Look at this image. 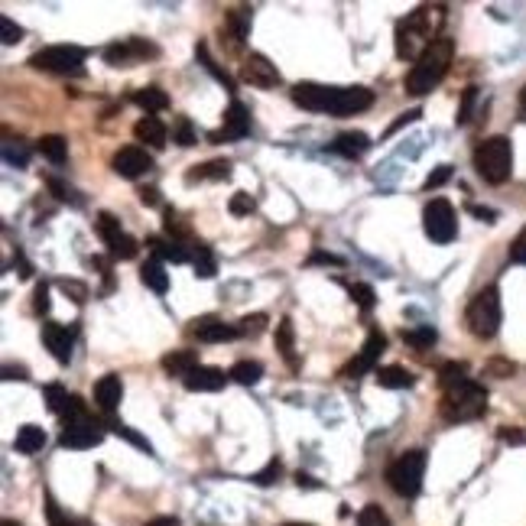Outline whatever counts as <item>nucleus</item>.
Listing matches in <instances>:
<instances>
[{
	"mask_svg": "<svg viewBox=\"0 0 526 526\" xmlns=\"http://www.w3.org/2000/svg\"><path fill=\"white\" fill-rule=\"evenodd\" d=\"M95 228H98V234H101V241L108 244V251L124 238V228H121V218H114L111 212H101L98 218H95Z\"/></svg>",
	"mask_w": 526,
	"mask_h": 526,
	"instance_id": "nucleus-28",
	"label": "nucleus"
},
{
	"mask_svg": "<svg viewBox=\"0 0 526 526\" xmlns=\"http://www.w3.org/2000/svg\"><path fill=\"white\" fill-rule=\"evenodd\" d=\"M0 30H4V43L7 46L20 43V39H23V30H20V26H13V20H7V17H0Z\"/></svg>",
	"mask_w": 526,
	"mask_h": 526,
	"instance_id": "nucleus-48",
	"label": "nucleus"
},
{
	"mask_svg": "<svg viewBox=\"0 0 526 526\" xmlns=\"http://www.w3.org/2000/svg\"><path fill=\"white\" fill-rule=\"evenodd\" d=\"M114 173L117 176H124V179H140V176H147L150 169H153V160H150V153L143 150V147H121L114 153Z\"/></svg>",
	"mask_w": 526,
	"mask_h": 526,
	"instance_id": "nucleus-14",
	"label": "nucleus"
},
{
	"mask_svg": "<svg viewBox=\"0 0 526 526\" xmlns=\"http://www.w3.org/2000/svg\"><path fill=\"white\" fill-rule=\"evenodd\" d=\"M192 335L199 341H231L238 338V325H225L221 319H212V315H205V319H199L192 325Z\"/></svg>",
	"mask_w": 526,
	"mask_h": 526,
	"instance_id": "nucleus-19",
	"label": "nucleus"
},
{
	"mask_svg": "<svg viewBox=\"0 0 526 526\" xmlns=\"http://www.w3.org/2000/svg\"><path fill=\"white\" fill-rule=\"evenodd\" d=\"M358 526H390V517L380 510V504H367L358 514Z\"/></svg>",
	"mask_w": 526,
	"mask_h": 526,
	"instance_id": "nucleus-38",
	"label": "nucleus"
},
{
	"mask_svg": "<svg viewBox=\"0 0 526 526\" xmlns=\"http://www.w3.org/2000/svg\"><path fill=\"white\" fill-rule=\"evenodd\" d=\"M225 26H228V36L234 39V46H241L244 36H247V26H251V10H247V7H234L228 13Z\"/></svg>",
	"mask_w": 526,
	"mask_h": 526,
	"instance_id": "nucleus-29",
	"label": "nucleus"
},
{
	"mask_svg": "<svg viewBox=\"0 0 526 526\" xmlns=\"http://www.w3.org/2000/svg\"><path fill=\"white\" fill-rule=\"evenodd\" d=\"M520 114H523V121H526V85L520 91Z\"/></svg>",
	"mask_w": 526,
	"mask_h": 526,
	"instance_id": "nucleus-60",
	"label": "nucleus"
},
{
	"mask_svg": "<svg viewBox=\"0 0 526 526\" xmlns=\"http://www.w3.org/2000/svg\"><path fill=\"white\" fill-rule=\"evenodd\" d=\"M484 371L494 374V377H514V374H517V367H514V361L494 358V361H488V367H484Z\"/></svg>",
	"mask_w": 526,
	"mask_h": 526,
	"instance_id": "nucleus-46",
	"label": "nucleus"
},
{
	"mask_svg": "<svg viewBox=\"0 0 526 526\" xmlns=\"http://www.w3.org/2000/svg\"><path fill=\"white\" fill-rule=\"evenodd\" d=\"M234 384H244V387H254L257 380L263 377V364L260 361H238L231 367V374H228Z\"/></svg>",
	"mask_w": 526,
	"mask_h": 526,
	"instance_id": "nucleus-30",
	"label": "nucleus"
},
{
	"mask_svg": "<svg viewBox=\"0 0 526 526\" xmlns=\"http://www.w3.org/2000/svg\"><path fill=\"white\" fill-rule=\"evenodd\" d=\"M192 367H199V358H195V351H173L163 358V371L166 374H176V377H186Z\"/></svg>",
	"mask_w": 526,
	"mask_h": 526,
	"instance_id": "nucleus-27",
	"label": "nucleus"
},
{
	"mask_svg": "<svg viewBox=\"0 0 526 526\" xmlns=\"http://www.w3.org/2000/svg\"><path fill=\"white\" fill-rule=\"evenodd\" d=\"M312 263H341V257H335V254H312Z\"/></svg>",
	"mask_w": 526,
	"mask_h": 526,
	"instance_id": "nucleus-55",
	"label": "nucleus"
},
{
	"mask_svg": "<svg viewBox=\"0 0 526 526\" xmlns=\"http://www.w3.org/2000/svg\"><path fill=\"white\" fill-rule=\"evenodd\" d=\"M254 212V199L247 192H234L231 195V215H251Z\"/></svg>",
	"mask_w": 526,
	"mask_h": 526,
	"instance_id": "nucleus-44",
	"label": "nucleus"
},
{
	"mask_svg": "<svg viewBox=\"0 0 526 526\" xmlns=\"http://www.w3.org/2000/svg\"><path fill=\"white\" fill-rule=\"evenodd\" d=\"M43 341H46V348L49 354L56 361H69L72 358V345H75V332L69 325H59V322H46L43 325Z\"/></svg>",
	"mask_w": 526,
	"mask_h": 526,
	"instance_id": "nucleus-16",
	"label": "nucleus"
},
{
	"mask_svg": "<svg viewBox=\"0 0 526 526\" xmlns=\"http://www.w3.org/2000/svg\"><path fill=\"white\" fill-rule=\"evenodd\" d=\"M26 160H30V150H26V143L4 140V163L7 166H26Z\"/></svg>",
	"mask_w": 526,
	"mask_h": 526,
	"instance_id": "nucleus-36",
	"label": "nucleus"
},
{
	"mask_svg": "<svg viewBox=\"0 0 526 526\" xmlns=\"http://www.w3.org/2000/svg\"><path fill=\"white\" fill-rule=\"evenodd\" d=\"M471 212H475L481 221H494V212H491V208H471Z\"/></svg>",
	"mask_w": 526,
	"mask_h": 526,
	"instance_id": "nucleus-58",
	"label": "nucleus"
},
{
	"mask_svg": "<svg viewBox=\"0 0 526 526\" xmlns=\"http://www.w3.org/2000/svg\"><path fill=\"white\" fill-rule=\"evenodd\" d=\"M423 228L429 234L432 244H452L458 234V221H455V208L449 199H432L423 208Z\"/></svg>",
	"mask_w": 526,
	"mask_h": 526,
	"instance_id": "nucleus-8",
	"label": "nucleus"
},
{
	"mask_svg": "<svg viewBox=\"0 0 526 526\" xmlns=\"http://www.w3.org/2000/svg\"><path fill=\"white\" fill-rule=\"evenodd\" d=\"M225 380H228L225 371L199 364V367H192L186 377H182V384H186V390H192V393H215V390L225 387Z\"/></svg>",
	"mask_w": 526,
	"mask_h": 526,
	"instance_id": "nucleus-17",
	"label": "nucleus"
},
{
	"mask_svg": "<svg viewBox=\"0 0 526 526\" xmlns=\"http://www.w3.org/2000/svg\"><path fill=\"white\" fill-rule=\"evenodd\" d=\"M510 260L514 263H526V228L514 238V244H510Z\"/></svg>",
	"mask_w": 526,
	"mask_h": 526,
	"instance_id": "nucleus-49",
	"label": "nucleus"
},
{
	"mask_svg": "<svg viewBox=\"0 0 526 526\" xmlns=\"http://www.w3.org/2000/svg\"><path fill=\"white\" fill-rule=\"evenodd\" d=\"M475 169L481 173L484 182L491 186H504L514 173V147H510L507 137H488L484 143H478L475 150Z\"/></svg>",
	"mask_w": 526,
	"mask_h": 526,
	"instance_id": "nucleus-4",
	"label": "nucleus"
},
{
	"mask_svg": "<svg viewBox=\"0 0 526 526\" xmlns=\"http://www.w3.org/2000/svg\"><path fill=\"white\" fill-rule=\"evenodd\" d=\"M39 153H43L52 166H62L65 160H69V140L59 137V134H49V137L39 140Z\"/></svg>",
	"mask_w": 526,
	"mask_h": 526,
	"instance_id": "nucleus-24",
	"label": "nucleus"
},
{
	"mask_svg": "<svg viewBox=\"0 0 526 526\" xmlns=\"http://www.w3.org/2000/svg\"><path fill=\"white\" fill-rule=\"evenodd\" d=\"M134 104L147 111V114H160V111L169 108V98H166L163 88H140L134 95Z\"/></svg>",
	"mask_w": 526,
	"mask_h": 526,
	"instance_id": "nucleus-26",
	"label": "nucleus"
},
{
	"mask_svg": "<svg viewBox=\"0 0 526 526\" xmlns=\"http://www.w3.org/2000/svg\"><path fill=\"white\" fill-rule=\"evenodd\" d=\"M134 134H137V140H143L153 150L166 147V127H163V121L156 114H143L140 121L134 124Z\"/></svg>",
	"mask_w": 526,
	"mask_h": 526,
	"instance_id": "nucleus-20",
	"label": "nucleus"
},
{
	"mask_svg": "<svg viewBox=\"0 0 526 526\" xmlns=\"http://www.w3.org/2000/svg\"><path fill=\"white\" fill-rule=\"evenodd\" d=\"M108 426H111V429L117 432V436H124L127 442H134V445H140V449H143V452H147V455H150V442H147V439H140V436H137V432H130V429H127L124 423H114V419H111V423H108Z\"/></svg>",
	"mask_w": 526,
	"mask_h": 526,
	"instance_id": "nucleus-47",
	"label": "nucleus"
},
{
	"mask_svg": "<svg viewBox=\"0 0 526 526\" xmlns=\"http://www.w3.org/2000/svg\"><path fill=\"white\" fill-rule=\"evenodd\" d=\"M452 56H455V43L449 36H439L436 43L413 62L410 75H406V91H410V95H429V91L449 75Z\"/></svg>",
	"mask_w": 526,
	"mask_h": 526,
	"instance_id": "nucleus-2",
	"label": "nucleus"
},
{
	"mask_svg": "<svg viewBox=\"0 0 526 526\" xmlns=\"http://www.w3.org/2000/svg\"><path fill=\"white\" fill-rule=\"evenodd\" d=\"M140 280H143V286H150L153 293H160V296L169 289V273L163 270L160 260H147V263H143V267H140Z\"/></svg>",
	"mask_w": 526,
	"mask_h": 526,
	"instance_id": "nucleus-23",
	"label": "nucleus"
},
{
	"mask_svg": "<svg viewBox=\"0 0 526 526\" xmlns=\"http://www.w3.org/2000/svg\"><path fill=\"white\" fill-rule=\"evenodd\" d=\"M147 526H179V520H176V517H156V520H150Z\"/></svg>",
	"mask_w": 526,
	"mask_h": 526,
	"instance_id": "nucleus-56",
	"label": "nucleus"
},
{
	"mask_svg": "<svg viewBox=\"0 0 526 526\" xmlns=\"http://www.w3.org/2000/svg\"><path fill=\"white\" fill-rule=\"evenodd\" d=\"M247 130H251V114L241 101H231V108L225 111V127L215 130V134H208L212 143H234V140H244Z\"/></svg>",
	"mask_w": 526,
	"mask_h": 526,
	"instance_id": "nucleus-15",
	"label": "nucleus"
},
{
	"mask_svg": "<svg viewBox=\"0 0 526 526\" xmlns=\"http://www.w3.org/2000/svg\"><path fill=\"white\" fill-rule=\"evenodd\" d=\"M488 410V390L481 384H475L471 377L455 380V384L442 387V403L439 413L449 423H468V419H478Z\"/></svg>",
	"mask_w": 526,
	"mask_h": 526,
	"instance_id": "nucleus-3",
	"label": "nucleus"
},
{
	"mask_svg": "<svg viewBox=\"0 0 526 526\" xmlns=\"http://www.w3.org/2000/svg\"><path fill=\"white\" fill-rule=\"evenodd\" d=\"M462 377H468V367L465 364H445L442 371H439V384L449 387V384H455V380H462Z\"/></svg>",
	"mask_w": 526,
	"mask_h": 526,
	"instance_id": "nucleus-43",
	"label": "nucleus"
},
{
	"mask_svg": "<svg viewBox=\"0 0 526 526\" xmlns=\"http://www.w3.org/2000/svg\"><path fill=\"white\" fill-rule=\"evenodd\" d=\"M263 328H267V315L257 312V315H244L241 325H238V332H241V335H260Z\"/></svg>",
	"mask_w": 526,
	"mask_h": 526,
	"instance_id": "nucleus-41",
	"label": "nucleus"
},
{
	"mask_svg": "<svg viewBox=\"0 0 526 526\" xmlns=\"http://www.w3.org/2000/svg\"><path fill=\"white\" fill-rule=\"evenodd\" d=\"M367 147H371V140H367V134H341L335 140V150L341 156H348V160H354V156L367 153Z\"/></svg>",
	"mask_w": 526,
	"mask_h": 526,
	"instance_id": "nucleus-31",
	"label": "nucleus"
},
{
	"mask_svg": "<svg viewBox=\"0 0 526 526\" xmlns=\"http://www.w3.org/2000/svg\"><path fill=\"white\" fill-rule=\"evenodd\" d=\"M445 20V7H416L410 17L397 23V56L419 59L439 39V26Z\"/></svg>",
	"mask_w": 526,
	"mask_h": 526,
	"instance_id": "nucleus-1",
	"label": "nucleus"
},
{
	"mask_svg": "<svg viewBox=\"0 0 526 526\" xmlns=\"http://www.w3.org/2000/svg\"><path fill=\"white\" fill-rule=\"evenodd\" d=\"M59 286L65 289V293H72V299H75V302H85V296H88V286H85V283H75V280H59Z\"/></svg>",
	"mask_w": 526,
	"mask_h": 526,
	"instance_id": "nucleus-50",
	"label": "nucleus"
},
{
	"mask_svg": "<svg viewBox=\"0 0 526 526\" xmlns=\"http://www.w3.org/2000/svg\"><path fill=\"white\" fill-rule=\"evenodd\" d=\"M283 526H312V523H283Z\"/></svg>",
	"mask_w": 526,
	"mask_h": 526,
	"instance_id": "nucleus-61",
	"label": "nucleus"
},
{
	"mask_svg": "<svg viewBox=\"0 0 526 526\" xmlns=\"http://www.w3.org/2000/svg\"><path fill=\"white\" fill-rule=\"evenodd\" d=\"M449 176H452V166H439L436 173H432V176L426 179V189H429V192H432V189H439Z\"/></svg>",
	"mask_w": 526,
	"mask_h": 526,
	"instance_id": "nucleus-51",
	"label": "nucleus"
},
{
	"mask_svg": "<svg viewBox=\"0 0 526 526\" xmlns=\"http://www.w3.org/2000/svg\"><path fill=\"white\" fill-rule=\"evenodd\" d=\"M104 439V429L101 423H95L91 416H82V419H72V423H65L62 426V449H75V452H82V449H95V445Z\"/></svg>",
	"mask_w": 526,
	"mask_h": 526,
	"instance_id": "nucleus-11",
	"label": "nucleus"
},
{
	"mask_svg": "<svg viewBox=\"0 0 526 526\" xmlns=\"http://www.w3.org/2000/svg\"><path fill=\"white\" fill-rule=\"evenodd\" d=\"M241 78L251 88H276V85H280V69H276L267 56L251 52V56H247L244 65H241Z\"/></svg>",
	"mask_w": 526,
	"mask_h": 526,
	"instance_id": "nucleus-13",
	"label": "nucleus"
},
{
	"mask_svg": "<svg viewBox=\"0 0 526 526\" xmlns=\"http://www.w3.org/2000/svg\"><path fill=\"white\" fill-rule=\"evenodd\" d=\"M121 400H124L121 377H117V374H104L98 384H95V406H98L104 416H111L117 406H121Z\"/></svg>",
	"mask_w": 526,
	"mask_h": 526,
	"instance_id": "nucleus-18",
	"label": "nucleus"
},
{
	"mask_svg": "<svg viewBox=\"0 0 526 526\" xmlns=\"http://www.w3.org/2000/svg\"><path fill=\"white\" fill-rule=\"evenodd\" d=\"M33 309H36L39 315H43V312L49 309V286H46V283H39V286H36V299H33Z\"/></svg>",
	"mask_w": 526,
	"mask_h": 526,
	"instance_id": "nucleus-52",
	"label": "nucleus"
},
{
	"mask_svg": "<svg viewBox=\"0 0 526 526\" xmlns=\"http://www.w3.org/2000/svg\"><path fill=\"white\" fill-rule=\"evenodd\" d=\"M228 176H231V163L212 160V163H205V166H199V169H192L189 182H195V179H228Z\"/></svg>",
	"mask_w": 526,
	"mask_h": 526,
	"instance_id": "nucleus-35",
	"label": "nucleus"
},
{
	"mask_svg": "<svg viewBox=\"0 0 526 526\" xmlns=\"http://www.w3.org/2000/svg\"><path fill=\"white\" fill-rule=\"evenodd\" d=\"M374 104V91L371 88H325V104H322V114H332V117H351V114H361Z\"/></svg>",
	"mask_w": 526,
	"mask_h": 526,
	"instance_id": "nucleus-7",
	"label": "nucleus"
},
{
	"mask_svg": "<svg viewBox=\"0 0 526 526\" xmlns=\"http://www.w3.org/2000/svg\"><path fill=\"white\" fill-rule=\"evenodd\" d=\"M195 52H199V59H202V65H205V69H208V72H212V75L218 78V82H225V88H231V75L218 69V65H215V59H212V56H208V46H199V49H195Z\"/></svg>",
	"mask_w": 526,
	"mask_h": 526,
	"instance_id": "nucleus-42",
	"label": "nucleus"
},
{
	"mask_svg": "<svg viewBox=\"0 0 526 526\" xmlns=\"http://www.w3.org/2000/svg\"><path fill=\"white\" fill-rule=\"evenodd\" d=\"M43 445H46V432L39 429V426H23L17 432V439H13V449H17L20 455H36V452H43Z\"/></svg>",
	"mask_w": 526,
	"mask_h": 526,
	"instance_id": "nucleus-21",
	"label": "nucleus"
},
{
	"mask_svg": "<svg viewBox=\"0 0 526 526\" xmlns=\"http://www.w3.org/2000/svg\"><path fill=\"white\" fill-rule=\"evenodd\" d=\"M46 517H49V526H85V520L69 517L56 501H52V497H46Z\"/></svg>",
	"mask_w": 526,
	"mask_h": 526,
	"instance_id": "nucleus-37",
	"label": "nucleus"
},
{
	"mask_svg": "<svg viewBox=\"0 0 526 526\" xmlns=\"http://www.w3.org/2000/svg\"><path fill=\"white\" fill-rule=\"evenodd\" d=\"M351 296H354V302H358L361 309H371L374 306V289L367 286V283H354L351 286Z\"/></svg>",
	"mask_w": 526,
	"mask_h": 526,
	"instance_id": "nucleus-45",
	"label": "nucleus"
},
{
	"mask_svg": "<svg viewBox=\"0 0 526 526\" xmlns=\"http://www.w3.org/2000/svg\"><path fill=\"white\" fill-rule=\"evenodd\" d=\"M423 475H426V452L413 449L403 452L400 458H393L387 468V484L400 497H416L419 488H423Z\"/></svg>",
	"mask_w": 526,
	"mask_h": 526,
	"instance_id": "nucleus-6",
	"label": "nucleus"
},
{
	"mask_svg": "<svg viewBox=\"0 0 526 526\" xmlns=\"http://www.w3.org/2000/svg\"><path fill=\"white\" fill-rule=\"evenodd\" d=\"M88 52L82 46H46L30 56L33 69H43V72H82V62H85Z\"/></svg>",
	"mask_w": 526,
	"mask_h": 526,
	"instance_id": "nucleus-9",
	"label": "nucleus"
},
{
	"mask_svg": "<svg viewBox=\"0 0 526 526\" xmlns=\"http://www.w3.org/2000/svg\"><path fill=\"white\" fill-rule=\"evenodd\" d=\"M192 267H195V276H202V280H208V276H215V257H212V251H208L205 244H195V251H192Z\"/></svg>",
	"mask_w": 526,
	"mask_h": 526,
	"instance_id": "nucleus-33",
	"label": "nucleus"
},
{
	"mask_svg": "<svg viewBox=\"0 0 526 526\" xmlns=\"http://www.w3.org/2000/svg\"><path fill=\"white\" fill-rule=\"evenodd\" d=\"M403 338L410 341V345H416V348L436 345V328H413V332H403Z\"/></svg>",
	"mask_w": 526,
	"mask_h": 526,
	"instance_id": "nucleus-40",
	"label": "nucleus"
},
{
	"mask_svg": "<svg viewBox=\"0 0 526 526\" xmlns=\"http://www.w3.org/2000/svg\"><path fill=\"white\" fill-rule=\"evenodd\" d=\"M160 56V49H156L153 43H147V39H121V43H114L104 49V62L114 65V69H121V65H137V62H147V59H156Z\"/></svg>",
	"mask_w": 526,
	"mask_h": 526,
	"instance_id": "nucleus-10",
	"label": "nucleus"
},
{
	"mask_svg": "<svg viewBox=\"0 0 526 526\" xmlns=\"http://www.w3.org/2000/svg\"><path fill=\"white\" fill-rule=\"evenodd\" d=\"M501 436H504L507 442H526V436H523V432H510V429H504Z\"/></svg>",
	"mask_w": 526,
	"mask_h": 526,
	"instance_id": "nucleus-57",
	"label": "nucleus"
},
{
	"mask_svg": "<svg viewBox=\"0 0 526 526\" xmlns=\"http://www.w3.org/2000/svg\"><path fill=\"white\" fill-rule=\"evenodd\" d=\"M384 348H387V338H384V332H380V328H374V332L367 335V341L361 345V351L345 364V371H341V374H345V377L371 374L374 367H377V361H380V354H384Z\"/></svg>",
	"mask_w": 526,
	"mask_h": 526,
	"instance_id": "nucleus-12",
	"label": "nucleus"
},
{
	"mask_svg": "<svg viewBox=\"0 0 526 526\" xmlns=\"http://www.w3.org/2000/svg\"><path fill=\"white\" fill-rule=\"evenodd\" d=\"M173 140L179 143V147H192V143L199 140V137H195L192 124H189V117H179V121H176V127H173Z\"/></svg>",
	"mask_w": 526,
	"mask_h": 526,
	"instance_id": "nucleus-39",
	"label": "nucleus"
},
{
	"mask_svg": "<svg viewBox=\"0 0 526 526\" xmlns=\"http://www.w3.org/2000/svg\"><path fill=\"white\" fill-rule=\"evenodd\" d=\"M43 397H46V406L52 413H65L69 410V403H72V397H69V390H65L62 384H49L46 390H43Z\"/></svg>",
	"mask_w": 526,
	"mask_h": 526,
	"instance_id": "nucleus-34",
	"label": "nucleus"
},
{
	"mask_svg": "<svg viewBox=\"0 0 526 526\" xmlns=\"http://www.w3.org/2000/svg\"><path fill=\"white\" fill-rule=\"evenodd\" d=\"M147 244H150V251L156 254V260H176V263H182V260H189V254H186V247H182V244H176V241L150 238Z\"/></svg>",
	"mask_w": 526,
	"mask_h": 526,
	"instance_id": "nucleus-32",
	"label": "nucleus"
},
{
	"mask_svg": "<svg viewBox=\"0 0 526 526\" xmlns=\"http://www.w3.org/2000/svg\"><path fill=\"white\" fill-rule=\"evenodd\" d=\"M4 526H17V523H4Z\"/></svg>",
	"mask_w": 526,
	"mask_h": 526,
	"instance_id": "nucleus-62",
	"label": "nucleus"
},
{
	"mask_svg": "<svg viewBox=\"0 0 526 526\" xmlns=\"http://www.w3.org/2000/svg\"><path fill=\"white\" fill-rule=\"evenodd\" d=\"M276 348H280L283 361L289 367H299V358H296V341H293V322L283 319L280 325H276Z\"/></svg>",
	"mask_w": 526,
	"mask_h": 526,
	"instance_id": "nucleus-25",
	"label": "nucleus"
},
{
	"mask_svg": "<svg viewBox=\"0 0 526 526\" xmlns=\"http://www.w3.org/2000/svg\"><path fill=\"white\" fill-rule=\"evenodd\" d=\"M501 293L497 286H484L481 293L468 302V312H465V322H468V332L475 338H494L497 328H501Z\"/></svg>",
	"mask_w": 526,
	"mask_h": 526,
	"instance_id": "nucleus-5",
	"label": "nucleus"
},
{
	"mask_svg": "<svg viewBox=\"0 0 526 526\" xmlns=\"http://www.w3.org/2000/svg\"><path fill=\"white\" fill-rule=\"evenodd\" d=\"M273 475H280V462H276V458H273V462H270L267 468H263L260 475H257V484H270V481H273Z\"/></svg>",
	"mask_w": 526,
	"mask_h": 526,
	"instance_id": "nucleus-53",
	"label": "nucleus"
},
{
	"mask_svg": "<svg viewBox=\"0 0 526 526\" xmlns=\"http://www.w3.org/2000/svg\"><path fill=\"white\" fill-rule=\"evenodd\" d=\"M4 377H7V380H13V377H26V374H23V367H17V371H13V367H7Z\"/></svg>",
	"mask_w": 526,
	"mask_h": 526,
	"instance_id": "nucleus-59",
	"label": "nucleus"
},
{
	"mask_svg": "<svg viewBox=\"0 0 526 526\" xmlns=\"http://www.w3.org/2000/svg\"><path fill=\"white\" fill-rule=\"evenodd\" d=\"M377 380H380V387H387V390H403V387H413L416 384V377L406 371V367H400V364L380 367Z\"/></svg>",
	"mask_w": 526,
	"mask_h": 526,
	"instance_id": "nucleus-22",
	"label": "nucleus"
},
{
	"mask_svg": "<svg viewBox=\"0 0 526 526\" xmlns=\"http://www.w3.org/2000/svg\"><path fill=\"white\" fill-rule=\"evenodd\" d=\"M140 202L143 205H156V202H160V189H140Z\"/></svg>",
	"mask_w": 526,
	"mask_h": 526,
	"instance_id": "nucleus-54",
	"label": "nucleus"
}]
</instances>
